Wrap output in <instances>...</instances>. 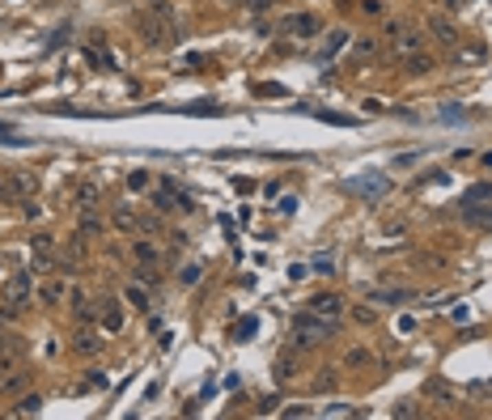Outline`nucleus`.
<instances>
[{"instance_id": "nucleus-1", "label": "nucleus", "mask_w": 492, "mask_h": 420, "mask_svg": "<svg viewBox=\"0 0 492 420\" xmlns=\"http://www.w3.org/2000/svg\"><path fill=\"white\" fill-rule=\"evenodd\" d=\"M183 30L175 26L170 17H157V13H140L136 17V38L144 43V47H166V43H175Z\"/></svg>"}, {"instance_id": "nucleus-2", "label": "nucleus", "mask_w": 492, "mask_h": 420, "mask_svg": "<svg viewBox=\"0 0 492 420\" xmlns=\"http://www.w3.org/2000/svg\"><path fill=\"white\" fill-rule=\"evenodd\" d=\"M30 293H34V289H30V272L17 267L13 276L5 280V310H0V318H5V323H9V318H17L21 310L30 306Z\"/></svg>"}, {"instance_id": "nucleus-3", "label": "nucleus", "mask_w": 492, "mask_h": 420, "mask_svg": "<svg viewBox=\"0 0 492 420\" xmlns=\"http://www.w3.org/2000/svg\"><path fill=\"white\" fill-rule=\"evenodd\" d=\"M38 175L34 170H13V175H0V200L13 204V200H30V195L38 191Z\"/></svg>"}, {"instance_id": "nucleus-4", "label": "nucleus", "mask_w": 492, "mask_h": 420, "mask_svg": "<svg viewBox=\"0 0 492 420\" xmlns=\"http://www.w3.org/2000/svg\"><path fill=\"white\" fill-rule=\"evenodd\" d=\"M335 318H323V314H314V310H302L298 318H293V331H302V335H310L314 344H323V340H331L335 335Z\"/></svg>"}, {"instance_id": "nucleus-5", "label": "nucleus", "mask_w": 492, "mask_h": 420, "mask_svg": "<svg viewBox=\"0 0 492 420\" xmlns=\"http://www.w3.org/2000/svg\"><path fill=\"white\" fill-rule=\"evenodd\" d=\"M318 30V17L314 13H289V17H280V34H289V38H314Z\"/></svg>"}, {"instance_id": "nucleus-6", "label": "nucleus", "mask_w": 492, "mask_h": 420, "mask_svg": "<svg viewBox=\"0 0 492 420\" xmlns=\"http://www.w3.org/2000/svg\"><path fill=\"white\" fill-rule=\"evenodd\" d=\"M348 191L365 195V200H382L390 191V183H386V175H361V179H348Z\"/></svg>"}, {"instance_id": "nucleus-7", "label": "nucleus", "mask_w": 492, "mask_h": 420, "mask_svg": "<svg viewBox=\"0 0 492 420\" xmlns=\"http://www.w3.org/2000/svg\"><path fill=\"white\" fill-rule=\"evenodd\" d=\"M462 221L476 230H492V200H462Z\"/></svg>"}, {"instance_id": "nucleus-8", "label": "nucleus", "mask_w": 492, "mask_h": 420, "mask_svg": "<svg viewBox=\"0 0 492 420\" xmlns=\"http://www.w3.org/2000/svg\"><path fill=\"white\" fill-rule=\"evenodd\" d=\"M306 310L323 314V318H335V323H339V314H344V298H339V293H314Z\"/></svg>"}, {"instance_id": "nucleus-9", "label": "nucleus", "mask_w": 492, "mask_h": 420, "mask_svg": "<svg viewBox=\"0 0 492 420\" xmlns=\"http://www.w3.org/2000/svg\"><path fill=\"white\" fill-rule=\"evenodd\" d=\"M98 323H102V331L119 335L123 331V306L115 298H102V306H98Z\"/></svg>"}, {"instance_id": "nucleus-10", "label": "nucleus", "mask_w": 492, "mask_h": 420, "mask_svg": "<svg viewBox=\"0 0 492 420\" xmlns=\"http://www.w3.org/2000/svg\"><path fill=\"white\" fill-rule=\"evenodd\" d=\"M390 43H395V52H399V56H412V52H421V43H425V34L416 30V26H407V21H399V34L390 38Z\"/></svg>"}, {"instance_id": "nucleus-11", "label": "nucleus", "mask_w": 492, "mask_h": 420, "mask_svg": "<svg viewBox=\"0 0 492 420\" xmlns=\"http://www.w3.org/2000/svg\"><path fill=\"white\" fill-rule=\"evenodd\" d=\"M72 349H77L81 357H98V353H102V340H98L89 327H81L77 335H72Z\"/></svg>"}, {"instance_id": "nucleus-12", "label": "nucleus", "mask_w": 492, "mask_h": 420, "mask_svg": "<svg viewBox=\"0 0 492 420\" xmlns=\"http://www.w3.org/2000/svg\"><path fill=\"white\" fill-rule=\"evenodd\" d=\"M429 30H433L437 43H446V47L458 43V30H454V21H450V17H433V21H429Z\"/></svg>"}, {"instance_id": "nucleus-13", "label": "nucleus", "mask_w": 492, "mask_h": 420, "mask_svg": "<svg viewBox=\"0 0 492 420\" xmlns=\"http://www.w3.org/2000/svg\"><path fill=\"white\" fill-rule=\"evenodd\" d=\"M132 255H136V263H140V267H153V263L161 259V251H157V246H153L149 238H140V242H132Z\"/></svg>"}, {"instance_id": "nucleus-14", "label": "nucleus", "mask_w": 492, "mask_h": 420, "mask_svg": "<svg viewBox=\"0 0 492 420\" xmlns=\"http://www.w3.org/2000/svg\"><path fill=\"white\" fill-rule=\"evenodd\" d=\"M98 200H102V187H98V183H81V187H77V204H81V212H93Z\"/></svg>"}, {"instance_id": "nucleus-15", "label": "nucleus", "mask_w": 492, "mask_h": 420, "mask_svg": "<svg viewBox=\"0 0 492 420\" xmlns=\"http://www.w3.org/2000/svg\"><path fill=\"white\" fill-rule=\"evenodd\" d=\"M111 225H115L119 234H132V230H140V217H136L132 208H115V212H111Z\"/></svg>"}, {"instance_id": "nucleus-16", "label": "nucleus", "mask_w": 492, "mask_h": 420, "mask_svg": "<svg viewBox=\"0 0 492 420\" xmlns=\"http://www.w3.org/2000/svg\"><path fill=\"white\" fill-rule=\"evenodd\" d=\"M403 68L412 72V77H425V72H433V56H425V52H412V56H403Z\"/></svg>"}, {"instance_id": "nucleus-17", "label": "nucleus", "mask_w": 492, "mask_h": 420, "mask_svg": "<svg viewBox=\"0 0 492 420\" xmlns=\"http://www.w3.org/2000/svg\"><path fill=\"white\" fill-rule=\"evenodd\" d=\"M369 302H378V306H403V302H412V293L407 289H378Z\"/></svg>"}, {"instance_id": "nucleus-18", "label": "nucleus", "mask_w": 492, "mask_h": 420, "mask_svg": "<svg viewBox=\"0 0 492 420\" xmlns=\"http://www.w3.org/2000/svg\"><path fill=\"white\" fill-rule=\"evenodd\" d=\"M272 378H276V382H293V378H298V361H293V357H276Z\"/></svg>"}, {"instance_id": "nucleus-19", "label": "nucleus", "mask_w": 492, "mask_h": 420, "mask_svg": "<svg viewBox=\"0 0 492 420\" xmlns=\"http://www.w3.org/2000/svg\"><path fill=\"white\" fill-rule=\"evenodd\" d=\"M344 43H348V30H331V34H327V43H323V52H318V60L327 64V60H331V56L339 52Z\"/></svg>"}, {"instance_id": "nucleus-20", "label": "nucleus", "mask_w": 492, "mask_h": 420, "mask_svg": "<svg viewBox=\"0 0 492 420\" xmlns=\"http://www.w3.org/2000/svg\"><path fill=\"white\" fill-rule=\"evenodd\" d=\"M353 56H357V60H374V56H378V38H374V34H361V38L353 43Z\"/></svg>"}, {"instance_id": "nucleus-21", "label": "nucleus", "mask_w": 492, "mask_h": 420, "mask_svg": "<svg viewBox=\"0 0 492 420\" xmlns=\"http://www.w3.org/2000/svg\"><path fill=\"white\" fill-rule=\"evenodd\" d=\"M60 298H64V285H60V280H43V285H38V302H43V306H56Z\"/></svg>"}, {"instance_id": "nucleus-22", "label": "nucleus", "mask_w": 492, "mask_h": 420, "mask_svg": "<svg viewBox=\"0 0 492 420\" xmlns=\"http://www.w3.org/2000/svg\"><path fill=\"white\" fill-rule=\"evenodd\" d=\"M26 378H30L26 369H17V374H9V378H5V395H17L21 386H26Z\"/></svg>"}, {"instance_id": "nucleus-23", "label": "nucleus", "mask_w": 492, "mask_h": 420, "mask_svg": "<svg viewBox=\"0 0 492 420\" xmlns=\"http://www.w3.org/2000/svg\"><path fill=\"white\" fill-rule=\"evenodd\" d=\"M128 302H132V306H140V310H149V293H144L140 285H128Z\"/></svg>"}, {"instance_id": "nucleus-24", "label": "nucleus", "mask_w": 492, "mask_h": 420, "mask_svg": "<svg viewBox=\"0 0 492 420\" xmlns=\"http://www.w3.org/2000/svg\"><path fill=\"white\" fill-rule=\"evenodd\" d=\"M353 318H357L361 327H369V323L378 318V310H374V306H353Z\"/></svg>"}, {"instance_id": "nucleus-25", "label": "nucleus", "mask_w": 492, "mask_h": 420, "mask_svg": "<svg viewBox=\"0 0 492 420\" xmlns=\"http://www.w3.org/2000/svg\"><path fill=\"white\" fill-rule=\"evenodd\" d=\"M128 187H132V191H144V187H149V170H132V175H128Z\"/></svg>"}, {"instance_id": "nucleus-26", "label": "nucleus", "mask_w": 492, "mask_h": 420, "mask_svg": "<svg viewBox=\"0 0 492 420\" xmlns=\"http://www.w3.org/2000/svg\"><path fill=\"white\" fill-rule=\"evenodd\" d=\"M200 276H204V263H187L183 267V285H195Z\"/></svg>"}, {"instance_id": "nucleus-27", "label": "nucleus", "mask_w": 492, "mask_h": 420, "mask_svg": "<svg viewBox=\"0 0 492 420\" xmlns=\"http://www.w3.org/2000/svg\"><path fill=\"white\" fill-rule=\"evenodd\" d=\"M314 390H335V369H323L318 382H314Z\"/></svg>"}, {"instance_id": "nucleus-28", "label": "nucleus", "mask_w": 492, "mask_h": 420, "mask_svg": "<svg viewBox=\"0 0 492 420\" xmlns=\"http://www.w3.org/2000/svg\"><path fill=\"white\" fill-rule=\"evenodd\" d=\"M140 230H144V234H161V217H153V212L140 217Z\"/></svg>"}, {"instance_id": "nucleus-29", "label": "nucleus", "mask_w": 492, "mask_h": 420, "mask_svg": "<svg viewBox=\"0 0 492 420\" xmlns=\"http://www.w3.org/2000/svg\"><path fill=\"white\" fill-rule=\"evenodd\" d=\"M30 267L38 272V276H52V272H56V263H52V259H47V255H38V259H34Z\"/></svg>"}, {"instance_id": "nucleus-30", "label": "nucleus", "mask_w": 492, "mask_h": 420, "mask_svg": "<svg viewBox=\"0 0 492 420\" xmlns=\"http://www.w3.org/2000/svg\"><path fill=\"white\" fill-rule=\"evenodd\" d=\"M0 140H9V144H26V136H17L9 123H0Z\"/></svg>"}, {"instance_id": "nucleus-31", "label": "nucleus", "mask_w": 492, "mask_h": 420, "mask_svg": "<svg viewBox=\"0 0 492 420\" xmlns=\"http://www.w3.org/2000/svg\"><path fill=\"white\" fill-rule=\"evenodd\" d=\"M98 230H102V221H98L93 212H85V221H81V234H98Z\"/></svg>"}, {"instance_id": "nucleus-32", "label": "nucleus", "mask_w": 492, "mask_h": 420, "mask_svg": "<svg viewBox=\"0 0 492 420\" xmlns=\"http://www.w3.org/2000/svg\"><path fill=\"white\" fill-rule=\"evenodd\" d=\"M259 331V323H255V318H246V323H238V340H251Z\"/></svg>"}, {"instance_id": "nucleus-33", "label": "nucleus", "mask_w": 492, "mask_h": 420, "mask_svg": "<svg viewBox=\"0 0 492 420\" xmlns=\"http://www.w3.org/2000/svg\"><path fill=\"white\" fill-rule=\"evenodd\" d=\"M242 5H246V13H267V9H272V0H242Z\"/></svg>"}, {"instance_id": "nucleus-34", "label": "nucleus", "mask_w": 492, "mask_h": 420, "mask_svg": "<svg viewBox=\"0 0 492 420\" xmlns=\"http://www.w3.org/2000/svg\"><path fill=\"white\" fill-rule=\"evenodd\" d=\"M38 408H43V399H38V395H26V399L17 404V412H38Z\"/></svg>"}, {"instance_id": "nucleus-35", "label": "nucleus", "mask_w": 492, "mask_h": 420, "mask_svg": "<svg viewBox=\"0 0 492 420\" xmlns=\"http://www.w3.org/2000/svg\"><path fill=\"white\" fill-rule=\"evenodd\" d=\"M318 119H327V123H357V119H348V115H335V111H314Z\"/></svg>"}, {"instance_id": "nucleus-36", "label": "nucleus", "mask_w": 492, "mask_h": 420, "mask_svg": "<svg viewBox=\"0 0 492 420\" xmlns=\"http://www.w3.org/2000/svg\"><path fill=\"white\" fill-rule=\"evenodd\" d=\"M30 242H34V251H52V234H34Z\"/></svg>"}, {"instance_id": "nucleus-37", "label": "nucleus", "mask_w": 492, "mask_h": 420, "mask_svg": "<svg viewBox=\"0 0 492 420\" xmlns=\"http://www.w3.org/2000/svg\"><path fill=\"white\" fill-rule=\"evenodd\" d=\"M416 412H421V408H416L412 399H403V404H395V416H416Z\"/></svg>"}, {"instance_id": "nucleus-38", "label": "nucleus", "mask_w": 492, "mask_h": 420, "mask_svg": "<svg viewBox=\"0 0 492 420\" xmlns=\"http://www.w3.org/2000/svg\"><path fill=\"white\" fill-rule=\"evenodd\" d=\"M314 272H318V276H331L335 263H331V259H318V263H314Z\"/></svg>"}, {"instance_id": "nucleus-39", "label": "nucleus", "mask_w": 492, "mask_h": 420, "mask_svg": "<svg viewBox=\"0 0 492 420\" xmlns=\"http://www.w3.org/2000/svg\"><path fill=\"white\" fill-rule=\"evenodd\" d=\"M365 361H369V353H365V349H353V353H348V365H365Z\"/></svg>"}, {"instance_id": "nucleus-40", "label": "nucleus", "mask_w": 492, "mask_h": 420, "mask_svg": "<svg viewBox=\"0 0 492 420\" xmlns=\"http://www.w3.org/2000/svg\"><path fill=\"white\" fill-rule=\"evenodd\" d=\"M284 416H293V420H302V416H310V408H302V404H293V408H284Z\"/></svg>"}, {"instance_id": "nucleus-41", "label": "nucleus", "mask_w": 492, "mask_h": 420, "mask_svg": "<svg viewBox=\"0 0 492 420\" xmlns=\"http://www.w3.org/2000/svg\"><path fill=\"white\" fill-rule=\"evenodd\" d=\"M441 119H462V107H441Z\"/></svg>"}, {"instance_id": "nucleus-42", "label": "nucleus", "mask_w": 492, "mask_h": 420, "mask_svg": "<svg viewBox=\"0 0 492 420\" xmlns=\"http://www.w3.org/2000/svg\"><path fill=\"white\" fill-rule=\"evenodd\" d=\"M446 5H450V9H458V5H462V0H446Z\"/></svg>"}]
</instances>
